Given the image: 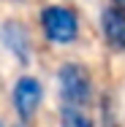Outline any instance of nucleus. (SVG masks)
<instances>
[{
  "instance_id": "obj_7",
  "label": "nucleus",
  "mask_w": 125,
  "mask_h": 127,
  "mask_svg": "<svg viewBox=\"0 0 125 127\" xmlns=\"http://www.w3.org/2000/svg\"><path fill=\"white\" fill-rule=\"evenodd\" d=\"M114 3V8H120V11H125V0H112Z\"/></svg>"
},
{
  "instance_id": "obj_2",
  "label": "nucleus",
  "mask_w": 125,
  "mask_h": 127,
  "mask_svg": "<svg viewBox=\"0 0 125 127\" xmlns=\"http://www.w3.org/2000/svg\"><path fill=\"white\" fill-rule=\"evenodd\" d=\"M41 30L46 35V41L52 43H74L76 41V32H79V19L71 8L65 5H46L41 11Z\"/></svg>"
},
{
  "instance_id": "obj_5",
  "label": "nucleus",
  "mask_w": 125,
  "mask_h": 127,
  "mask_svg": "<svg viewBox=\"0 0 125 127\" xmlns=\"http://www.w3.org/2000/svg\"><path fill=\"white\" fill-rule=\"evenodd\" d=\"M101 30H103V38L106 43L114 51H125V11L120 8H106L101 14Z\"/></svg>"
},
{
  "instance_id": "obj_1",
  "label": "nucleus",
  "mask_w": 125,
  "mask_h": 127,
  "mask_svg": "<svg viewBox=\"0 0 125 127\" xmlns=\"http://www.w3.org/2000/svg\"><path fill=\"white\" fill-rule=\"evenodd\" d=\"M57 81H60V95L68 108H82L93 100V78L84 65L65 62L57 70Z\"/></svg>"
},
{
  "instance_id": "obj_4",
  "label": "nucleus",
  "mask_w": 125,
  "mask_h": 127,
  "mask_svg": "<svg viewBox=\"0 0 125 127\" xmlns=\"http://www.w3.org/2000/svg\"><path fill=\"white\" fill-rule=\"evenodd\" d=\"M0 43L11 51L22 65H27L33 60V43H30V32L22 22L16 19H8L0 25Z\"/></svg>"
},
{
  "instance_id": "obj_6",
  "label": "nucleus",
  "mask_w": 125,
  "mask_h": 127,
  "mask_svg": "<svg viewBox=\"0 0 125 127\" xmlns=\"http://www.w3.org/2000/svg\"><path fill=\"white\" fill-rule=\"evenodd\" d=\"M60 127H95L79 108H65L63 111V122H60Z\"/></svg>"
},
{
  "instance_id": "obj_3",
  "label": "nucleus",
  "mask_w": 125,
  "mask_h": 127,
  "mask_svg": "<svg viewBox=\"0 0 125 127\" xmlns=\"http://www.w3.org/2000/svg\"><path fill=\"white\" fill-rule=\"evenodd\" d=\"M41 100H44V87H41L38 78L22 76L14 84V108H16V114H19L22 122H30L35 116Z\"/></svg>"
}]
</instances>
